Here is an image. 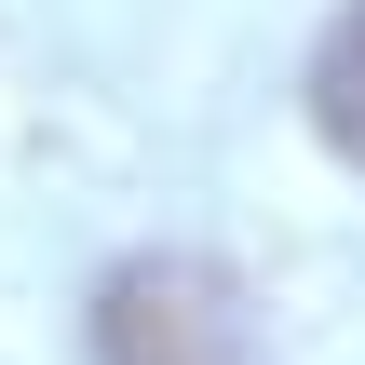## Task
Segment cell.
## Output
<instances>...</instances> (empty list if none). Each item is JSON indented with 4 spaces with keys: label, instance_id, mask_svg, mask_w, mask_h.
I'll return each mask as SVG.
<instances>
[{
    "label": "cell",
    "instance_id": "6da1fadb",
    "mask_svg": "<svg viewBox=\"0 0 365 365\" xmlns=\"http://www.w3.org/2000/svg\"><path fill=\"white\" fill-rule=\"evenodd\" d=\"M95 365H271V339L217 257H122L95 284Z\"/></svg>",
    "mask_w": 365,
    "mask_h": 365
},
{
    "label": "cell",
    "instance_id": "7a4b0ae2",
    "mask_svg": "<svg viewBox=\"0 0 365 365\" xmlns=\"http://www.w3.org/2000/svg\"><path fill=\"white\" fill-rule=\"evenodd\" d=\"M312 135L365 163V0H339V27L312 41Z\"/></svg>",
    "mask_w": 365,
    "mask_h": 365
}]
</instances>
